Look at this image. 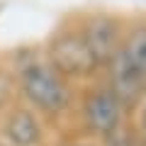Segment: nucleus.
<instances>
[{"mask_svg": "<svg viewBox=\"0 0 146 146\" xmlns=\"http://www.w3.org/2000/svg\"><path fill=\"white\" fill-rule=\"evenodd\" d=\"M27 98L46 112H58L68 102V88L63 78L49 66H29L22 73Z\"/></svg>", "mask_w": 146, "mask_h": 146, "instance_id": "1", "label": "nucleus"}, {"mask_svg": "<svg viewBox=\"0 0 146 146\" xmlns=\"http://www.w3.org/2000/svg\"><path fill=\"white\" fill-rule=\"evenodd\" d=\"M110 66H112V73H110L112 88H110V93L119 100V105L136 102L139 95L144 93V88H146V78L141 76V73H136L134 68L122 58L119 51H117V56L110 61Z\"/></svg>", "mask_w": 146, "mask_h": 146, "instance_id": "5", "label": "nucleus"}, {"mask_svg": "<svg viewBox=\"0 0 146 146\" xmlns=\"http://www.w3.org/2000/svg\"><path fill=\"white\" fill-rule=\"evenodd\" d=\"M83 112H85L88 124L93 127L95 131L110 134V131H115L117 124H119L122 105H119V100L110 93V90H100V93L90 95V98L85 100Z\"/></svg>", "mask_w": 146, "mask_h": 146, "instance_id": "4", "label": "nucleus"}, {"mask_svg": "<svg viewBox=\"0 0 146 146\" xmlns=\"http://www.w3.org/2000/svg\"><path fill=\"white\" fill-rule=\"evenodd\" d=\"M119 54L136 73H141L146 78V27H136L127 36V42L119 49Z\"/></svg>", "mask_w": 146, "mask_h": 146, "instance_id": "6", "label": "nucleus"}, {"mask_svg": "<svg viewBox=\"0 0 146 146\" xmlns=\"http://www.w3.org/2000/svg\"><path fill=\"white\" fill-rule=\"evenodd\" d=\"M7 134L15 144L20 146H29L39 139V124L29 112H17L15 117H10L7 122Z\"/></svg>", "mask_w": 146, "mask_h": 146, "instance_id": "7", "label": "nucleus"}, {"mask_svg": "<svg viewBox=\"0 0 146 146\" xmlns=\"http://www.w3.org/2000/svg\"><path fill=\"white\" fill-rule=\"evenodd\" d=\"M80 36L85 39V44L93 51V56L98 58V63H110L119 51V46H117V25L110 17H93L85 25V29L80 32Z\"/></svg>", "mask_w": 146, "mask_h": 146, "instance_id": "3", "label": "nucleus"}, {"mask_svg": "<svg viewBox=\"0 0 146 146\" xmlns=\"http://www.w3.org/2000/svg\"><path fill=\"white\" fill-rule=\"evenodd\" d=\"M49 58H51V68L58 76L61 73H66V76H90L100 66L80 34L56 36L51 49H49Z\"/></svg>", "mask_w": 146, "mask_h": 146, "instance_id": "2", "label": "nucleus"}]
</instances>
